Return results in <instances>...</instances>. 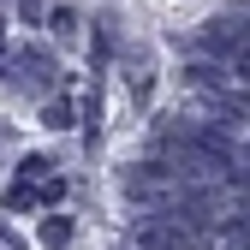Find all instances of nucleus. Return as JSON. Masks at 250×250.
Instances as JSON below:
<instances>
[{
  "label": "nucleus",
  "mask_w": 250,
  "mask_h": 250,
  "mask_svg": "<svg viewBox=\"0 0 250 250\" xmlns=\"http://www.w3.org/2000/svg\"><path fill=\"white\" fill-rule=\"evenodd\" d=\"M137 250H191V232H185L173 214H149V221H137Z\"/></svg>",
  "instance_id": "nucleus-1"
},
{
  "label": "nucleus",
  "mask_w": 250,
  "mask_h": 250,
  "mask_svg": "<svg viewBox=\"0 0 250 250\" xmlns=\"http://www.w3.org/2000/svg\"><path fill=\"white\" fill-rule=\"evenodd\" d=\"M197 48H208V54H232V60H244V12H238V18H214V24H203V36H197Z\"/></svg>",
  "instance_id": "nucleus-2"
},
{
  "label": "nucleus",
  "mask_w": 250,
  "mask_h": 250,
  "mask_svg": "<svg viewBox=\"0 0 250 250\" xmlns=\"http://www.w3.org/2000/svg\"><path fill=\"white\" fill-rule=\"evenodd\" d=\"M6 66H12L18 78H30V83H36V78H54V66H48V54H42V48H18Z\"/></svg>",
  "instance_id": "nucleus-3"
},
{
  "label": "nucleus",
  "mask_w": 250,
  "mask_h": 250,
  "mask_svg": "<svg viewBox=\"0 0 250 250\" xmlns=\"http://www.w3.org/2000/svg\"><path fill=\"white\" fill-rule=\"evenodd\" d=\"M36 238H42V250H60V244H72V221H66V214H48Z\"/></svg>",
  "instance_id": "nucleus-4"
},
{
  "label": "nucleus",
  "mask_w": 250,
  "mask_h": 250,
  "mask_svg": "<svg viewBox=\"0 0 250 250\" xmlns=\"http://www.w3.org/2000/svg\"><path fill=\"white\" fill-rule=\"evenodd\" d=\"M185 78H191L197 89H227V83H232V78H227L221 66H208V60H197V66H191V72H185Z\"/></svg>",
  "instance_id": "nucleus-5"
},
{
  "label": "nucleus",
  "mask_w": 250,
  "mask_h": 250,
  "mask_svg": "<svg viewBox=\"0 0 250 250\" xmlns=\"http://www.w3.org/2000/svg\"><path fill=\"white\" fill-rule=\"evenodd\" d=\"M6 208H36V185H6Z\"/></svg>",
  "instance_id": "nucleus-6"
},
{
  "label": "nucleus",
  "mask_w": 250,
  "mask_h": 250,
  "mask_svg": "<svg viewBox=\"0 0 250 250\" xmlns=\"http://www.w3.org/2000/svg\"><path fill=\"white\" fill-rule=\"evenodd\" d=\"M18 18L24 24H48V0H18Z\"/></svg>",
  "instance_id": "nucleus-7"
},
{
  "label": "nucleus",
  "mask_w": 250,
  "mask_h": 250,
  "mask_svg": "<svg viewBox=\"0 0 250 250\" xmlns=\"http://www.w3.org/2000/svg\"><path fill=\"white\" fill-rule=\"evenodd\" d=\"M42 179H54V167L42 161V155H30V161H24V185H42Z\"/></svg>",
  "instance_id": "nucleus-8"
},
{
  "label": "nucleus",
  "mask_w": 250,
  "mask_h": 250,
  "mask_svg": "<svg viewBox=\"0 0 250 250\" xmlns=\"http://www.w3.org/2000/svg\"><path fill=\"white\" fill-rule=\"evenodd\" d=\"M48 125H72V102H66V96L48 102Z\"/></svg>",
  "instance_id": "nucleus-9"
}]
</instances>
